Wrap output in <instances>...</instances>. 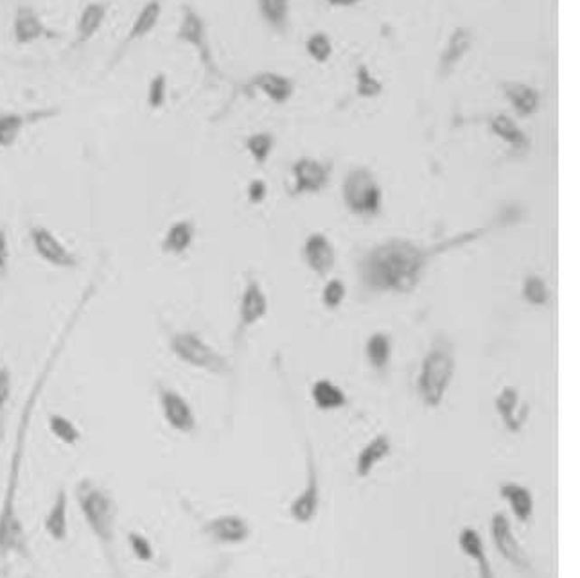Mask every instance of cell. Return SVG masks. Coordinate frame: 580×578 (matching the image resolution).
Listing matches in <instances>:
<instances>
[{"instance_id": "cell-26", "label": "cell", "mask_w": 580, "mask_h": 578, "mask_svg": "<svg viewBox=\"0 0 580 578\" xmlns=\"http://www.w3.org/2000/svg\"><path fill=\"white\" fill-rule=\"evenodd\" d=\"M390 449H392V443H390V438L387 434H378L374 440H370L363 449L361 452L358 454V460H356V472L360 478H367L372 469L385 458L390 454Z\"/></svg>"}, {"instance_id": "cell-43", "label": "cell", "mask_w": 580, "mask_h": 578, "mask_svg": "<svg viewBox=\"0 0 580 578\" xmlns=\"http://www.w3.org/2000/svg\"><path fill=\"white\" fill-rule=\"evenodd\" d=\"M248 198L252 203H261L267 198V183L263 180H254L248 185Z\"/></svg>"}, {"instance_id": "cell-11", "label": "cell", "mask_w": 580, "mask_h": 578, "mask_svg": "<svg viewBox=\"0 0 580 578\" xmlns=\"http://www.w3.org/2000/svg\"><path fill=\"white\" fill-rule=\"evenodd\" d=\"M11 33H13L14 43H18V45H33L36 42L51 40V38L58 36L43 22L40 13L27 4H20L16 7L14 16H13V23H11Z\"/></svg>"}, {"instance_id": "cell-12", "label": "cell", "mask_w": 580, "mask_h": 578, "mask_svg": "<svg viewBox=\"0 0 580 578\" xmlns=\"http://www.w3.org/2000/svg\"><path fill=\"white\" fill-rule=\"evenodd\" d=\"M201 532L205 537H209L212 543L216 545H241L245 543L250 534V523L247 521V517L239 516V514H223V516H216L209 521L203 523Z\"/></svg>"}, {"instance_id": "cell-37", "label": "cell", "mask_w": 580, "mask_h": 578, "mask_svg": "<svg viewBox=\"0 0 580 578\" xmlns=\"http://www.w3.org/2000/svg\"><path fill=\"white\" fill-rule=\"evenodd\" d=\"M305 49H307L309 56L313 60H316L318 63H325L329 60V56L332 54V43H331L329 36L323 33L311 34L305 43Z\"/></svg>"}, {"instance_id": "cell-5", "label": "cell", "mask_w": 580, "mask_h": 578, "mask_svg": "<svg viewBox=\"0 0 580 578\" xmlns=\"http://www.w3.org/2000/svg\"><path fill=\"white\" fill-rule=\"evenodd\" d=\"M454 372V359L449 347L435 345L423 363L419 378V392L428 406H438L451 383Z\"/></svg>"}, {"instance_id": "cell-25", "label": "cell", "mask_w": 580, "mask_h": 578, "mask_svg": "<svg viewBox=\"0 0 580 578\" xmlns=\"http://www.w3.org/2000/svg\"><path fill=\"white\" fill-rule=\"evenodd\" d=\"M500 494L509 501L514 516L521 523H527L532 517V514H534V496L525 485L516 483V481L503 483L501 489H500Z\"/></svg>"}, {"instance_id": "cell-8", "label": "cell", "mask_w": 580, "mask_h": 578, "mask_svg": "<svg viewBox=\"0 0 580 578\" xmlns=\"http://www.w3.org/2000/svg\"><path fill=\"white\" fill-rule=\"evenodd\" d=\"M176 40L185 43V45H191L198 52V56H200V60H201V63H203L207 72L218 74V67H216L214 56H212V49L209 45L205 20L189 4L182 5V18H180V23H178V29H176Z\"/></svg>"}, {"instance_id": "cell-13", "label": "cell", "mask_w": 580, "mask_h": 578, "mask_svg": "<svg viewBox=\"0 0 580 578\" xmlns=\"http://www.w3.org/2000/svg\"><path fill=\"white\" fill-rule=\"evenodd\" d=\"M43 532L52 543H65L70 536V496L69 490L61 485L54 498L51 507L47 508L43 516Z\"/></svg>"}, {"instance_id": "cell-10", "label": "cell", "mask_w": 580, "mask_h": 578, "mask_svg": "<svg viewBox=\"0 0 580 578\" xmlns=\"http://www.w3.org/2000/svg\"><path fill=\"white\" fill-rule=\"evenodd\" d=\"M491 536H492V541H494L498 552L501 554V557L507 563H510L519 572H530L532 570L530 559L525 554V550L521 548V545L516 539V536L512 534L510 521L507 519V516L503 512H494L492 514Z\"/></svg>"}, {"instance_id": "cell-19", "label": "cell", "mask_w": 580, "mask_h": 578, "mask_svg": "<svg viewBox=\"0 0 580 578\" xmlns=\"http://www.w3.org/2000/svg\"><path fill=\"white\" fill-rule=\"evenodd\" d=\"M295 174V192H316L322 191L329 182L327 167L313 158H302L293 165Z\"/></svg>"}, {"instance_id": "cell-41", "label": "cell", "mask_w": 580, "mask_h": 578, "mask_svg": "<svg viewBox=\"0 0 580 578\" xmlns=\"http://www.w3.org/2000/svg\"><path fill=\"white\" fill-rule=\"evenodd\" d=\"M13 394V376L7 367H0V415L4 414Z\"/></svg>"}, {"instance_id": "cell-40", "label": "cell", "mask_w": 580, "mask_h": 578, "mask_svg": "<svg viewBox=\"0 0 580 578\" xmlns=\"http://www.w3.org/2000/svg\"><path fill=\"white\" fill-rule=\"evenodd\" d=\"M343 296H345V286L340 281H331L323 289V303L329 309L338 307L341 303Z\"/></svg>"}, {"instance_id": "cell-3", "label": "cell", "mask_w": 580, "mask_h": 578, "mask_svg": "<svg viewBox=\"0 0 580 578\" xmlns=\"http://www.w3.org/2000/svg\"><path fill=\"white\" fill-rule=\"evenodd\" d=\"M426 254L410 241L392 239L374 248L361 263L363 281L369 288L410 291L419 283Z\"/></svg>"}, {"instance_id": "cell-29", "label": "cell", "mask_w": 580, "mask_h": 578, "mask_svg": "<svg viewBox=\"0 0 580 578\" xmlns=\"http://www.w3.org/2000/svg\"><path fill=\"white\" fill-rule=\"evenodd\" d=\"M491 130L496 137L509 143L514 149L525 151L530 143L529 137L519 130V126L507 116H494L491 121Z\"/></svg>"}, {"instance_id": "cell-17", "label": "cell", "mask_w": 580, "mask_h": 578, "mask_svg": "<svg viewBox=\"0 0 580 578\" xmlns=\"http://www.w3.org/2000/svg\"><path fill=\"white\" fill-rule=\"evenodd\" d=\"M112 4L107 0L89 2L78 16L76 22V45H87L92 42L107 23Z\"/></svg>"}, {"instance_id": "cell-24", "label": "cell", "mask_w": 580, "mask_h": 578, "mask_svg": "<svg viewBox=\"0 0 580 578\" xmlns=\"http://www.w3.org/2000/svg\"><path fill=\"white\" fill-rule=\"evenodd\" d=\"M503 92L521 117L534 116L539 108V94L532 87L518 81H505Z\"/></svg>"}, {"instance_id": "cell-1", "label": "cell", "mask_w": 580, "mask_h": 578, "mask_svg": "<svg viewBox=\"0 0 580 578\" xmlns=\"http://www.w3.org/2000/svg\"><path fill=\"white\" fill-rule=\"evenodd\" d=\"M74 322L76 320H72L65 327V331H63V334L60 338V343L56 345L54 352L47 359V365H45L43 372L40 374V378L36 379L29 397L25 399L22 414H20V419H18L14 443H13L9 467H7V476H5V483H4V492H2V499H0V563L2 564H5L11 557L20 559V561H31L33 559L31 539L27 536V528H25V523H23L20 508H18V494H20V481H22L20 474H22V467H23V456H25V447H27L29 430H31V424H33L36 401H38L40 394L43 392V387H45V381L49 378V372H51L52 365L60 358V352H61V349L65 345L67 336L74 329Z\"/></svg>"}, {"instance_id": "cell-6", "label": "cell", "mask_w": 580, "mask_h": 578, "mask_svg": "<svg viewBox=\"0 0 580 578\" xmlns=\"http://www.w3.org/2000/svg\"><path fill=\"white\" fill-rule=\"evenodd\" d=\"M343 198L347 207L363 216H372L379 210L381 191L369 169H352L343 182Z\"/></svg>"}, {"instance_id": "cell-21", "label": "cell", "mask_w": 580, "mask_h": 578, "mask_svg": "<svg viewBox=\"0 0 580 578\" xmlns=\"http://www.w3.org/2000/svg\"><path fill=\"white\" fill-rule=\"evenodd\" d=\"M458 546L469 559H472L476 563L480 578H494V572H492V566L489 563L483 539L480 537L476 528L463 527L460 530V536H458Z\"/></svg>"}, {"instance_id": "cell-32", "label": "cell", "mask_w": 580, "mask_h": 578, "mask_svg": "<svg viewBox=\"0 0 580 578\" xmlns=\"http://www.w3.org/2000/svg\"><path fill=\"white\" fill-rule=\"evenodd\" d=\"M259 11L270 25L283 31L288 25L290 0H259Z\"/></svg>"}, {"instance_id": "cell-34", "label": "cell", "mask_w": 580, "mask_h": 578, "mask_svg": "<svg viewBox=\"0 0 580 578\" xmlns=\"http://www.w3.org/2000/svg\"><path fill=\"white\" fill-rule=\"evenodd\" d=\"M367 356L376 368H385L390 359V340L387 334H374L367 343Z\"/></svg>"}, {"instance_id": "cell-14", "label": "cell", "mask_w": 580, "mask_h": 578, "mask_svg": "<svg viewBox=\"0 0 580 578\" xmlns=\"http://www.w3.org/2000/svg\"><path fill=\"white\" fill-rule=\"evenodd\" d=\"M320 505V485L316 465L313 460V451L307 447V483L300 496H296L290 505L291 517L296 523H309L314 519Z\"/></svg>"}, {"instance_id": "cell-42", "label": "cell", "mask_w": 580, "mask_h": 578, "mask_svg": "<svg viewBox=\"0 0 580 578\" xmlns=\"http://www.w3.org/2000/svg\"><path fill=\"white\" fill-rule=\"evenodd\" d=\"M9 257H11V250H9V238L4 227H0V274L7 272L9 266Z\"/></svg>"}, {"instance_id": "cell-16", "label": "cell", "mask_w": 580, "mask_h": 578, "mask_svg": "<svg viewBox=\"0 0 580 578\" xmlns=\"http://www.w3.org/2000/svg\"><path fill=\"white\" fill-rule=\"evenodd\" d=\"M268 311V300L257 281H248L239 307V323L236 329V343L248 327L257 323Z\"/></svg>"}, {"instance_id": "cell-18", "label": "cell", "mask_w": 580, "mask_h": 578, "mask_svg": "<svg viewBox=\"0 0 580 578\" xmlns=\"http://www.w3.org/2000/svg\"><path fill=\"white\" fill-rule=\"evenodd\" d=\"M56 112H0V149L16 144L23 130L42 119L52 117Z\"/></svg>"}, {"instance_id": "cell-39", "label": "cell", "mask_w": 580, "mask_h": 578, "mask_svg": "<svg viewBox=\"0 0 580 578\" xmlns=\"http://www.w3.org/2000/svg\"><path fill=\"white\" fill-rule=\"evenodd\" d=\"M523 296L534 303V305H545L548 303L550 300V289L545 284L543 279L536 277V275H530L527 281H525V286H523Z\"/></svg>"}, {"instance_id": "cell-38", "label": "cell", "mask_w": 580, "mask_h": 578, "mask_svg": "<svg viewBox=\"0 0 580 578\" xmlns=\"http://www.w3.org/2000/svg\"><path fill=\"white\" fill-rule=\"evenodd\" d=\"M247 149L257 163H265L274 147V137L270 134H254L247 139Z\"/></svg>"}, {"instance_id": "cell-9", "label": "cell", "mask_w": 580, "mask_h": 578, "mask_svg": "<svg viewBox=\"0 0 580 578\" xmlns=\"http://www.w3.org/2000/svg\"><path fill=\"white\" fill-rule=\"evenodd\" d=\"M156 399L162 417L171 430L182 434H192L196 430L194 412L189 401L180 392L158 383Z\"/></svg>"}, {"instance_id": "cell-23", "label": "cell", "mask_w": 580, "mask_h": 578, "mask_svg": "<svg viewBox=\"0 0 580 578\" xmlns=\"http://www.w3.org/2000/svg\"><path fill=\"white\" fill-rule=\"evenodd\" d=\"M194 241V225L189 219L174 221L164 234L160 248L167 256L185 254Z\"/></svg>"}, {"instance_id": "cell-28", "label": "cell", "mask_w": 580, "mask_h": 578, "mask_svg": "<svg viewBox=\"0 0 580 578\" xmlns=\"http://www.w3.org/2000/svg\"><path fill=\"white\" fill-rule=\"evenodd\" d=\"M47 428H49V434L67 447L78 445L83 436L78 424L63 414H49L47 415Z\"/></svg>"}, {"instance_id": "cell-31", "label": "cell", "mask_w": 580, "mask_h": 578, "mask_svg": "<svg viewBox=\"0 0 580 578\" xmlns=\"http://www.w3.org/2000/svg\"><path fill=\"white\" fill-rule=\"evenodd\" d=\"M313 399L320 410H336L347 403L345 394L331 381H318L313 387Z\"/></svg>"}, {"instance_id": "cell-45", "label": "cell", "mask_w": 580, "mask_h": 578, "mask_svg": "<svg viewBox=\"0 0 580 578\" xmlns=\"http://www.w3.org/2000/svg\"><path fill=\"white\" fill-rule=\"evenodd\" d=\"M358 2H361V0H329V4L336 5V7H351V5H356Z\"/></svg>"}, {"instance_id": "cell-15", "label": "cell", "mask_w": 580, "mask_h": 578, "mask_svg": "<svg viewBox=\"0 0 580 578\" xmlns=\"http://www.w3.org/2000/svg\"><path fill=\"white\" fill-rule=\"evenodd\" d=\"M162 11H164L162 0H147L145 2V5L139 9V13L136 14L132 25L128 27L126 36L116 52V58H121L132 45L143 42L156 29V25L160 23V18H162Z\"/></svg>"}, {"instance_id": "cell-7", "label": "cell", "mask_w": 580, "mask_h": 578, "mask_svg": "<svg viewBox=\"0 0 580 578\" xmlns=\"http://www.w3.org/2000/svg\"><path fill=\"white\" fill-rule=\"evenodd\" d=\"M29 241L36 257L52 268L76 270L80 266L78 256L45 225H31Z\"/></svg>"}, {"instance_id": "cell-22", "label": "cell", "mask_w": 580, "mask_h": 578, "mask_svg": "<svg viewBox=\"0 0 580 578\" xmlns=\"http://www.w3.org/2000/svg\"><path fill=\"white\" fill-rule=\"evenodd\" d=\"M474 36L471 33V29L467 27H458L453 31V34L449 36L447 47L440 56V74H447L454 69V65L469 52V49L472 47Z\"/></svg>"}, {"instance_id": "cell-2", "label": "cell", "mask_w": 580, "mask_h": 578, "mask_svg": "<svg viewBox=\"0 0 580 578\" xmlns=\"http://www.w3.org/2000/svg\"><path fill=\"white\" fill-rule=\"evenodd\" d=\"M74 499L89 532L96 539L110 578H125L119 555V503L110 489L85 476L74 487Z\"/></svg>"}, {"instance_id": "cell-30", "label": "cell", "mask_w": 580, "mask_h": 578, "mask_svg": "<svg viewBox=\"0 0 580 578\" xmlns=\"http://www.w3.org/2000/svg\"><path fill=\"white\" fill-rule=\"evenodd\" d=\"M518 403H519V396H518V390L512 387L503 388L501 394L496 397V410L500 417L503 419L505 426L516 434L521 430V424H523V421L516 414Z\"/></svg>"}, {"instance_id": "cell-33", "label": "cell", "mask_w": 580, "mask_h": 578, "mask_svg": "<svg viewBox=\"0 0 580 578\" xmlns=\"http://www.w3.org/2000/svg\"><path fill=\"white\" fill-rule=\"evenodd\" d=\"M126 543H128V548H130L132 555L136 557V561H139L143 564L154 563V559H156L154 546L145 534L139 532V530H130L126 536Z\"/></svg>"}, {"instance_id": "cell-44", "label": "cell", "mask_w": 580, "mask_h": 578, "mask_svg": "<svg viewBox=\"0 0 580 578\" xmlns=\"http://www.w3.org/2000/svg\"><path fill=\"white\" fill-rule=\"evenodd\" d=\"M225 572H227V561H220L216 566H212L210 570H207L198 578H223Z\"/></svg>"}, {"instance_id": "cell-4", "label": "cell", "mask_w": 580, "mask_h": 578, "mask_svg": "<svg viewBox=\"0 0 580 578\" xmlns=\"http://www.w3.org/2000/svg\"><path fill=\"white\" fill-rule=\"evenodd\" d=\"M169 347L171 352L185 365L218 376L230 372L229 361L194 332H174L169 340Z\"/></svg>"}, {"instance_id": "cell-36", "label": "cell", "mask_w": 580, "mask_h": 578, "mask_svg": "<svg viewBox=\"0 0 580 578\" xmlns=\"http://www.w3.org/2000/svg\"><path fill=\"white\" fill-rule=\"evenodd\" d=\"M356 78H358V96L360 98L372 99V98H378L383 92L381 81L370 74L367 65H360L358 67Z\"/></svg>"}, {"instance_id": "cell-27", "label": "cell", "mask_w": 580, "mask_h": 578, "mask_svg": "<svg viewBox=\"0 0 580 578\" xmlns=\"http://www.w3.org/2000/svg\"><path fill=\"white\" fill-rule=\"evenodd\" d=\"M252 87L259 89L272 101H276L279 105L290 101L291 94H293V83L290 79L285 76H279L276 72H259L252 79Z\"/></svg>"}, {"instance_id": "cell-20", "label": "cell", "mask_w": 580, "mask_h": 578, "mask_svg": "<svg viewBox=\"0 0 580 578\" xmlns=\"http://www.w3.org/2000/svg\"><path fill=\"white\" fill-rule=\"evenodd\" d=\"M304 256L309 268L318 275L329 274L334 266V250L323 234L309 236L304 247Z\"/></svg>"}, {"instance_id": "cell-35", "label": "cell", "mask_w": 580, "mask_h": 578, "mask_svg": "<svg viewBox=\"0 0 580 578\" xmlns=\"http://www.w3.org/2000/svg\"><path fill=\"white\" fill-rule=\"evenodd\" d=\"M167 76L164 72H158L151 78L147 85V94H145V103L149 110H160L165 101H167Z\"/></svg>"}]
</instances>
